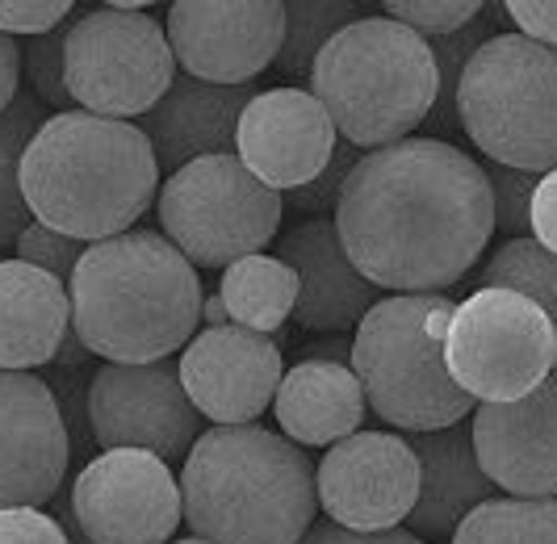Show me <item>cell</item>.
<instances>
[{
    "instance_id": "6da1fadb",
    "label": "cell",
    "mask_w": 557,
    "mask_h": 544,
    "mask_svg": "<svg viewBox=\"0 0 557 544\" xmlns=\"http://www.w3.org/2000/svg\"><path fill=\"white\" fill-rule=\"evenodd\" d=\"M332 222L373 289L441 294L495 235V197L482 163L453 143L403 138L352 163Z\"/></svg>"
},
{
    "instance_id": "7a4b0ae2",
    "label": "cell",
    "mask_w": 557,
    "mask_h": 544,
    "mask_svg": "<svg viewBox=\"0 0 557 544\" xmlns=\"http://www.w3.org/2000/svg\"><path fill=\"white\" fill-rule=\"evenodd\" d=\"M22 193L34 222L76 244H106L135 231L151 210L160 197V163L135 122L63 109L29 138Z\"/></svg>"
},
{
    "instance_id": "3957f363",
    "label": "cell",
    "mask_w": 557,
    "mask_h": 544,
    "mask_svg": "<svg viewBox=\"0 0 557 544\" xmlns=\"http://www.w3.org/2000/svg\"><path fill=\"white\" fill-rule=\"evenodd\" d=\"M72 331L106 364L172 360L201 326L197 269L160 231L88 244L67 281Z\"/></svg>"
},
{
    "instance_id": "277c9868",
    "label": "cell",
    "mask_w": 557,
    "mask_h": 544,
    "mask_svg": "<svg viewBox=\"0 0 557 544\" xmlns=\"http://www.w3.org/2000/svg\"><path fill=\"white\" fill-rule=\"evenodd\" d=\"M314 507L310 457L260 423L201 432L181 469V519L206 544H302Z\"/></svg>"
},
{
    "instance_id": "5b68a950",
    "label": "cell",
    "mask_w": 557,
    "mask_h": 544,
    "mask_svg": "<svg viewBox=\"0 0 557 544\" xmlns=\"http://www.w3.org/2000/svg\"><path fill=\"white\" fill-rule=\"evenodd\" d=\"M441 76L428 38L391 17H357L319 51L310 97L352 147H391L416 135L436 109Z\"/></svg>"
},
{
    "instance_id": "8992f818",
    "label": "cell",
    "mask_w": 557,
    "mask_h": 544,
    "mask_svg": "<svg viewBox=\"0 0 557 544\" xmlns=\"http://www.w3.org/2000/svg\"><path fill=\"white\" fill-rule=\"evenodd\" d=\"M445 294H391L377 298L357 326L352 373L364 403L398 432H445L474 415V398L448 378L445 335L453 323Z\"/></svg>"
},
{
    "instance_id": "52a82bcc",
    "label": "cell",
    "mask_w": 557,
    "mask_h": 544,
    "mask_svg": "<svg viewBox=\"0 0 557 544\" xmlns=\"http://www.w3.org/2000/svg\"><path fill=\"white\" fill-rule=\"evenodd\" d=\"M457 122L499 168L545 176L557 168V47L524 34L486 38L457 81Z\"/></svg>"
},
{
    "instance_id": "ba28073f",
    "label": "cell",
    "mask_w": 557,
    "mask_h": 544,
    "mask_svg": "<svg viewBox=\"0 0 557 544\" xmlns=\"http://www.w3.org/2000/svg\"><path fill=\"white\" fill-rule=\"evenodd\" d=\"M160 235L194 269H231L277 239L285 201L235 151L185 163L160 185Z\"/></svg>"
},
{
    "instance_id": "9c48e42d",
    "label": "cell",
    "mask_w": 557,
    "mask_h": 544,
    "mask_svg": "<svg viewBox=\"0 0 557 544\" xmlns=\"http://www.w3.org/2000/svg\"><path fill=\"white\" fill-rule=\"evenodd\" d=\"M63 81L72 106L126 122L164 101L176 81V54L156 17L106 4L72 17L63 42Z\"/></svg>"
},
{
    "instance_id": "30bf717a",
    "label": "cell",
    "mask_w": 557,
    "mask_h": 544,
    "mask_svg": "<svg viewBox=\"0 0 557 544\" xmlns=\"http://www.w3.org/2000/svg\"><path fill=\"white\" fill-rule=\"evenodd\" d=\"M557 326L536 301L478 289L453 310L445 335L448 378L474 403H516L554 373Z\"/></svg>"
},
{
    "instance_id": "8fae6325",
    "label": "cell",
    "mask_w": 557,
    "mask_h": 544,
    "mask_svg": "<svg viewBox=\"0 0 557 544\" xmlns=\"http://www.w3.org/2000/svg\"><path fill=\"white\" fill-rule=\"evenodd\" d=\"M201 415L181 385L176 360L156 364H101L88 385V428L97 444L139 448L160 461H181L201 435Z\"/></svg>"
},
{
    "instance_id": "7c38bea8",
    "label": "cell",
    "mask_w": 557,
    "mask_h": 544,
    "mask_svg": "<svg viewBox=\"0 0 557 544\" xmlns=\"http://www.w3.org/2000/svg\"><path fill=\"white\" fill-rule=\"evenodd\" d=\"M67 503L88 544H168L181 523V482L168 461L139 448L92 457Z\"/></svg>"
},
{
    "instance_id": "4fadbf2b",
    "label": "cell",
    "mask_w": 557,
    "mask_h": 544,
    "mask_svg": "<svg viewBox=\"0 0 557 544\" xmlns=\"http://www.w3.org/2000/svg\"><path fill=\"white\" fill-rule=\"evenodd\" d=\"M419 457L411 440L394 432H357L323 453L314 490L335 528L394 532L419 503Z\"/></svg>"
},
{
    "instance_id": "5bb4252c",
    "label": "cell",
    "mask_w": 557,
    "mask_h": 544,
    "mask_svg": "<svg viewBox=\"0 0 557 544\" xmlns=\"http://www.w3.org/2000/svg\"><path fill=\"white\" fill-rule=\"evenodd\" d=\"M168 47L185 76L206 84L244 88L269 63H277L285 42L281 0H176L168 4Z\"/></svg>"
},
{
    "instance_id": "9a60e30c",
    "label": "cell",
    "mask_w": 557,
    "mask_h": 544,
    "mask_svg": "<svg viewBox=\"0 0 557 544\" xmlns=\"http://www.w3.org/2000/svg\"><path fill=\"white\" fill-rule=\"evenodd\" d=\"M72 440L55 390L0 369V511L51 503L67 478Z\"/></svg>"
},
{
    "instance_id": "2e32d148",
    "label": "cell",
    "mask_w": 557,
    "mask_h": 544,
    "mask_svg": "<svg viewBox=\"0 0 557 544\" xmlns=\"http://www.w3.org/2000/svg\"><path fill=\"white\" fill-rule=\"evenodd\" d=\"M181 385L201 419L235 428L260 419L285 378L281 348L248 326H206L181 353Z\"/></svg>"
},
{
    "instance_id": "e0dca14e",
    "label": "cell",
    "mask_w": 557,
    "mask_h": 544,
    "mask_svg": "<svg viewBox=\"0 0 557 544\" xmlns=\"http://www.w3.org/2000/svg\"><path fill=\"white\" fill-rule=\"evenodd\" d=\"M339 135L310 88L256 92L235 131V156L273 193H298L332 163Z\"/></svg>"
},
{
    "instance_id": "ac0fdd59",
    "label": "cell",
    "mask_w": 557,
    "mask_h": 544,
    "mask_svg": "<svg viewBox=\"0 0 557 544\" xmlns=\"http://www.w3.org/2000/svg\"><path fill=\"white\" fill-rule=\"evenodd\" d=\"M482 473L511 498H557V381L516 403H482L470 419Z\"/></svg>"
},
{
    "instance_id": "d6986e66",
    "label": "cell",
    "mask_w": 557,
    "mask_h": 544,
    "mask_svg": "<svg viewBox=\"0 0 557 544\" xmlns=\"http://www.w3.org/2000/svg\"><path fill=\"white\" fill-rule=\"evenodd\" d=\"M277 260L298 272L294 319L314 335H344L361 326V319L377 301V289L348 260L332 218H307L302 226L285 231Z\"/></svg>"
},
{
    "instance_id": "ffe728a7",
    "label": "cell",
    "mask_w": 557,
    "mask_h": 544,
    "mask_svg": "<svg viewBox=\"0 0 557 544\" xmlns=\"http://www.w3.org/2000/svg\"><path fill=\"white\" fill-rule=\"evenodd\" d=\"M248 101V84L226 88V84L181 76V81H172L160 106L143 113L139 131L151 143L156 163L164 172H181L185 163L235 151V131H239Z\"/></svg>"
},
{
    "instance_id": "44dd1931",
    "label": "cell",
    "mask_w": 557,
    "mask_h": 544,
    "mask_svg": "<svg viewBox=\"0 0 557 544\" xmlns=\"http://www.w3.org/2000/svg\"><path fill=\"white\" fill-rule=\"evenodd\" d=\"M72 335V298L51 272L0 260V369L29 373L51 364Z\"/></svg>"
},
{
    "instance_id": "7402d4cb",
    "label": "cell",
    "mask_w": 557,
    "mask_h": 544,
    "mask_svg": "<svg viewBox=\"0 0 557 544\" xmlns=\"http://www.w3.org/2000/svg\"><path fill=\"white\" fill-rule=\"evenodd\" d=\"M411 448L419 457L423 482H419V503L407 523L419 541H445L478 503L495 494V486L474 457L470 423H453L445 432H423L411 440Z\"/></svg>"
},
{
    "instance_id": "603a6c76",
    "label": "cell",
    "mask_w": 557,
    "mask_h": 544,
    "mask_svg": "<svg viewBox=\"0 0 557 544\" xmlns=\"http://www.w3.org/2000/svg\"><path fill=\"white\" fill-rule=\"evenodd\" d=\"M369 403L352 364L332 360H298L285 369L273 398V415L281 435L298 448H332L339 440L361 432V419Z\"/></svg>"
},
{
    "instance_id": "cb8c5ba5",
    "label": "cell",
    "mask_w": 557,
    "mask_h": 544,
    "mask_svg": "<svg viewBox=\"0 0 557 544\" xmlns=\"http://www.w3.org/2000/svg\"><path fill=\"white\" fill-rule=\"evenodd\" d=\"M226 314L235 326H248L256 335H273L285 319H294L298 306V272L277 256H244L223 269L219 285Z\"/></svg>"
},
{
    "instance_id": "d4e9b609",
    "label": "cell",
    "mask_w": 557,
    "mask_h": 544,
    "mask_svg": "<svg viewBox=\"0 0 557 544\" xmlns=\"http://www.w3.org/2000/svg\"><path fill=\"white\" fill-rule=\"evenodd\" d=\"M453 544H557V498H486L461 519Z\"/></svg>"
},
{
    "instance_id": "484cf974",
    "label": "cell",
    "mask_w": 557,
    "mask_h": 544,
    "mask_svg": "<svg viewBox=\"0 0 557 544\" xmlns=\"http://www.w3.org/2000/svg\"><path fill=\"white\" fill-rule=\"evenodd\" d=\"M42 122L47 113L29 92H17V101L0 113V247L17 244V235L34 222L22 193V160Z\"/></svg>"
},
{
    "instance_id": "4316f807",
    "label": "cell",
    "mask_w": 557,
    "mask_h": 544,
    "mask_svg": "<svg viewBox=\"0 0 557 544\" xmlns=\"http://www.w3.org/2000/svg\"><path fill=\"white\" fill-rule=\"evenodd\" d=\"M482 289H507V294L536 301L557 326V256L536 244L532 235L507 239L491 256V264L482 269Z\"/></svg>"
},
{
    "instance_id": "83f0119b",
    "label": "cell",
    "mask_w": 557,
    "mask_h": 544,
    "mask_svg": "<svg viewBox=\"0 0 557 544\" xmlns=\"http://www.w3.org/2000/svg\"><path fill=\"white\" fill-rule=\"evenodd\" d=\"M357 9L352 4H332V0H294L285 4V42H281V72L298 76L310 72L319 51L332 42L344 26H352Z\"/></svg>"
},
{
    "instance_id": "f1b7e54d",
    "label": "cell",
    "mask_w": 557,
    "mask_h": 544,
    "mask_svg": "<svg viewBox=\"0 0 557 544\" xmlns=\"http://www.w3.org/2000/svg\"><path fill=\"white\" fill-rule=\"evenodd\" d=\"M72 26V22H67ZM67 26L51 29L42 38H29L22 47V72H26L29 97L38 106H55L63 113V106H72V92L63 81V42H67Z\"/></svg>"
},
{
    "instance_id": "f546056e",
    "label": "cell",
    "mask_w": 557,
    "mask_h": 544,
    "mask_svg": "<svg viewBox=\"0 0 557 544\" xmlns=\"http://www.w3.org/2000/svg\"><path fill=\"white\" fill-rule=\"evenodd\" d=\"M386 13L398 26L416 29L419 38H448L478 22L486 4L482 0H391Z\"/></svg>"
},
{
    "instance_id": "4dcf8cb0",
    "label": "cell",
    "mask_w": 557,
    "mask_h": 544,
    "mask_svg": "<svg viewBox=\"0 0 557 544\" xmlns=\"http://www.w3.org/2000/svg\"><path fill=\"white\" fill-rule=\"evenodd\" d=\"M486 185L495 197V231L511 235V239H524V231H532V193L541 185V176L532 172H511L499 163H486Z\"/></svg>"
},
{
    "instance_id": "1f68e13d",
    "label": "cell",
    "mask_w": 557,
    "mask_h": 544,
    "mask_svg": "<svg viewBox=\"0 0 557 544\" xmlns=\"http://www.w3.org/2000/svg\"><path fill=\"white\" fill-rule=\"evenodd\" d=\"M13 251H17V260H22V264H34V269L51 272L55 281L67 285V281H72V272H76V264H81L84 244L67 239V235H59V231L42 226V222H29L26 231L17 235Z\"/></svg>"
},
{
    "instance_id": "d6a6232c",
    "label": "cell",
    "mask_w": 557,
    "mask_h": 544,
    "mask_svg": "<svg viewBox=\"0 0 557 544\" xmlns=\"http://www.w3.org/2000/svg\"><path fill=\"white\" fill-rule=\"evenodd\" d=\"M72 0H0V34L17 38V34H29V38H42L51 29L67 26L72 22Z\"/></svg>"
},
{
    "instance_id": "836d02e7",
    "label": "cell",
    "mask_w": 557,
    "mask_h": 544,
    "mask_svg": "<svg viewBox=\"0 0 557 544\" xmlns=\"http://www.w3.org/2000/svg\"><path fill=\"white\" fill-rule=\"evenodd\" d=\"M361 160V151L352 147V143H339L335 147L332 163L310 181L307 189L294 193V206H302V210H310V214L319 218V210H327L332 206L335 210V197H339V189H344V181H348V172H352V163Z\"/></svg>"
},
{
    "instance_id": "e575fe53",
    "label": "cell",
    "mask_w": 557,
    "mask_h": 544,
    "mask_svg": "<svg viewBox=\"0 0 557 544\" xmlns=\"http://www.w3.org/2000/svg\"><path fill=\"white\" fill-rule=\"evenodd\" d=\"M0 544H72V541L59 528V519L47 516L42 507H13V511H0Z\"/></svg>"
},
{
    "instance_id": "d590c367",
    "label": "cell",
    "mask_w": 557,
    "mask_h": 544,
    "mask_svg": "<svg viewBox=\"0 0 557 544\" xmlns=\"http://www.w3.org/2000/svg\"><path fill=\"white\" fill-rule=\"evenodd\" d=\"M503 13L516 22V34L557 47V0H507Z\"/></svg>"
},
{
    "instance_id": "8d00e7d4",
    "label": "cell",
    "mask_w": 557,
    "mask_h": 544,
    "mask_svg": "<svg viewBox=\"0 0 557 544\" xmlns=\"http://www.w3.org/2000/svg\"><path fill=\"white\" fill-rule=\"evenodd\" d=\"M532 239L557 256V168L545 172L532 193Z\"/></svg>"
},
{
    "instance_id": "74e56055",
    "label": "cell",
    "mask_w": 557,
    "mask_h": 544,
    "mask_svg": "<svg viewBox=\"0 0 557 544\" xmlns=\"http://www.w3.org/2000/svg\"><path fill=\"white\" fill-rule=\"evenodd\" d=\"M302 544H428V541H419L416 532H407V528H394V532H348V528H335V523H314Z\"/></svg>"
},
{
    "instance_id": "f35d334b",
    "label": "cell",
    "mask_w": 557,
    "mask_h": 544,
    "mask_svg": "<svg viewBox=\"0 0 557 544\" xmlns=\"http://www.w3.org/2000/svg\"><path fill=\"white\" fill-rule=\"evenodd\" d=\"M17 84H22V47L0 34V113L17 101Z\"/></svg>"
},
{
    "instance_id": "ab89813d",
    "label": "cell",
    "mask_w": 557,
    "mask_h": 544,
    "mask_svg": "<svg viewBox=\"0 0 557 544\" xmlns=\"http://www.w3.org/2000/svg\"><path fill=\"white\" fill-rule=\"evenodd\" d=\"M201 323L206 326H231V314H226V306L219 294H210V298H201Z\"/></svg>"
},
{
    "instance_id": "60d3db41",
    "label": "cell",
    "mask_w": 557,
    "mask_h": 544,
    "mask_svg": "<svg viewBox=\"0 0 557 544\" xmlns=\"http://www.w3.org/2000/svg\"><path fill=\"white\" fill-rule=\"evenodd\" d=\"M168 544H206V541H197V536H181V541H168Z\"/></svg>"
},
{
    "instance_id": "b9f144b4",
    "label": "cell",
    "mask_w": 557,
    "mask_h": 544,
    "mask_svg": "<svg viewBox=\"0 0 557 544\" xmlns=\"http://www.w3.org/2000/svg\"><path fill=\"white\" fill-rule=\"evenodd\" d=\"M554 381H557V353H554Z\"/></svg>"
}]
</instances>
